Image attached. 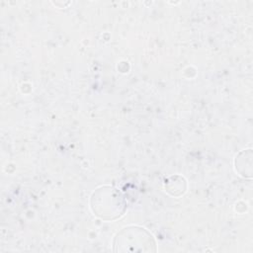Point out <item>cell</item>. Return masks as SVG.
I'll use <instances>...</instances> for the list:
<instances>
[{
  "mask_svg": "<svg viewBox=\"0 0 253 253\" xmlns=\"http://www.w3.org/2000/svg\"><path fill=\"white\" fill-rule=\"evenodd\" d=\"M164 187L168 194L174 197H179L186 192L187 182L184 177L180 175H173L165 180Z\"/></svg>",
  "mask_w": 253,
  "mask_h": 253,
  "instance_id": "4",
  "label": "cell"
},
{
  "mask_svg": "<svg viewBox=\"0 0 253 253\" xmlns=\"http://www.w3.org/2000/svg\"><path fill=\"white\" fill-rule=\"evenodd\" d=\"M117 252H154L156 243L152 234L143 227L130 225L123 228L114 239Z\"/></svg>",
  "mask_w": 253,
  "mask_h": 253,
  "instance_id": "2",
  "label": "cell"
},
{
  "mask_svg": "<svg viewBox=\"0 0 253 253\" xmlns=\"http://www.w3.org/2000/svg\"><path fill=\"white\" fill-rule=\"evenodd\" d=\"M234 167L236 172L244 177H252V149H244L240 151L234 159Z\"/></svg>",
  "mask_w": 253,
  "mask_h": 253,
  "instance_id": "3",
  "label": "cell"
},
{
  "mask_svg": "<svg viewBox=\"0 0 253 253\" xmlns=\"http://www.w3.org/2000/svg\"><path fill=\"white\" fill-rule=\"evenodd\" d=\"M90 208L95 215L104 220L121 217L126 209L124 195L112 186H102L95 190L90 198Z\"/></svg>",
  "mask_w": 253,
  "mask_h": 253,
  "instance_id": "1",
  "label": "cell"
}]
</instances>
